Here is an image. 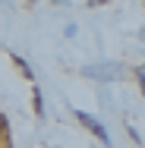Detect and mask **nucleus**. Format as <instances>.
Wrapping results in <instances>:
<instances>
[{"mask_svg":"<svg viewBox=\"0 0 145 148\" xmlns=\"http://www.w3.org/2000/svg\"><path fill=\"white\" fill-rule=\"evenodd\" d=\"M76 117H79V123L85 126V129H88V132H91V136H98L101 142H107V129H104V126H101L98 120L91 117V114H82V110H76Z\"/></svg>","mask_w":145,"mask_h":148,"instance_id":"obj_1","label":"nucleus"},{"mask_svg":"<svg viewBox=\"0 0 145 148\" xmlns=\"http://www.w3.org/2000/svg\"><path fill=\"white\" fill-rule=\"evenodd\" d=\"M82 73L91 79H117V66H85Z\"/></svg>","mask_w":145,"mask_h":148,"instance_id":"obj_2","label":"nucleus"},{"mask_svg":"<svg viewBox=\"0 0 145 148\" xmlns=\"http://www.w3.org/2000/svg\"><path fill=\"white\" fill-rule=\"evenodd\" d=\"M107 0H88V6H104Z\"/></svg>","mask_w":145,"mask_h":148,"instance_id":"obj_3","label":"nucleus"}]
</instances>
